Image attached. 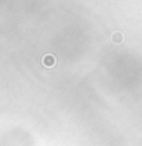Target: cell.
<instances>
[{
    "mask_svg": "<svg viewBox=\"0 0 142 146\" xmlns=\"http://www.w3.org/2000/svg\"><path fill=\"white\" fill-rule=\"evenodd\" d=\"M112 40L115 41V43H121V41H122V35L119 34V32H116V34H113Z\"/></svg>",
    "mask_w": 142,
    "mask_h": 146,
    "instance_id": "7a4b0ae2",
    "label": "cell"
},
{
    "mask_svg": "<svg viewBox=\"0 0 142 146\" xmlns=\"http://www.w3.org/2000/svg\"><path fill=\"white\" fill-rule=\"evenodd\" d=\"M44 64H46L48 67H50L52 64H55V58L50 56V55H46V56H44Z\"/></svg>",
    "mask_w": 142,
    "mask_h": 146,
    "instance_id": "6da1fadb",
    "label": "cell"
}]
</instances>
